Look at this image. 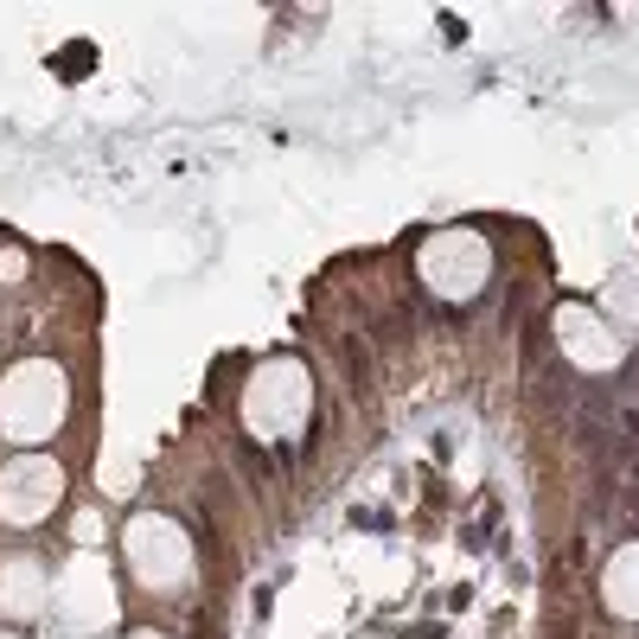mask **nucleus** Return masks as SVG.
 I'll list each match as a JSON object with an SVG mask.
<instances>
[{
	"label": "nucleus",
	"instance_id": "f257e3e1",
	"mask_svg": "<svg viewBox=\"0 0 639 639\" xmlns=\"http://www.w3.org/2000/svg\"><path fill=\"white\" fill-rule=\"evenodd\" d=\"M627 499H634V505H639V454H634V460H627Z\"/></svg>",
	"mask_w": 639,
	"mask_h": 639
}]
</instances>
